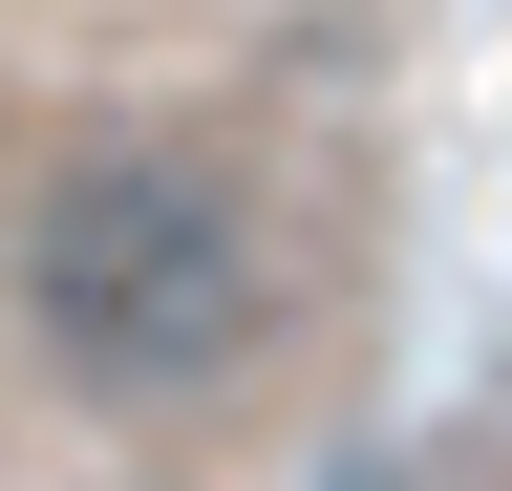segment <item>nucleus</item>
<instances>
[{"label": "nucleus", "instance_id": "f257e3e1", "mask_svg": "<svg viewBox=\"0 0 512 491\" xmlns=\"http://www.w3.org/2000/svg\"><path fill=\"white\" fill-rule=\"evenodd\" d=\"M278 321V235L192 129H86L22 193V342L86 406H214Z\"/></svg>", "mask_w": 512, "mask_h": 491}]
</instances>
